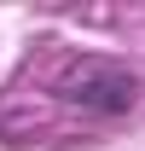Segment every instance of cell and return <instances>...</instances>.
I'll return each instance as SVG.
<instances>
[{
  "instance_id": "6da1fadb",
  "label": "cell",
  "mask_w": 145,
  "mask_h": 151,
  "mask_svg": "<svg viewBox=\"0 0 145 151\" xmlns=\"http://www.w3.org/2000/svg\"><path fill=\"white\" fill-rule=\"evenodd\" d=\"M58 99L87 116H128L139 105V76L116 58H75L58 76Z\"/></svg>"
}]
</instances>
